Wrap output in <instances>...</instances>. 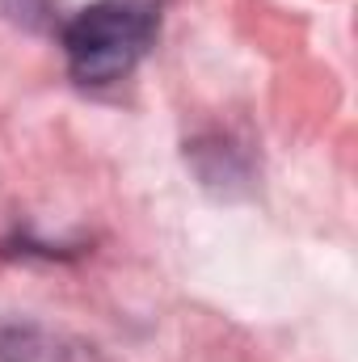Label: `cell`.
I'll return each instance as SVG.
<instances>
[{
	"label": "cell",
	"instance_id": "cell-1",
	"mask_svg": "<svg viewBox=\"0 0 358 362\" xmlns=\"http://www.w3.org/2000/svg\"><path fill=\"white\" fill-rule=\"evenodd\" d=\"M165 0H93L59 25L68 72L76 85L105 89L135 72L161 34Z\"/></svg>",
	"mask_w": 358,
	"mask_h": 362
},
{
	"label": "cell",
	"instance_id": "cell-3",
	"mask_svg": "<svg viewBox=\"0 0 358 362\" xmlns=\"http://www.w3.org/2000/svg\"><path fill=\"white\" fill-rule=\"evenodd\" d=\"M190 165H194V173H198V181L207 189H215L224 198H232V194H241V189L253 185V160H249V152L241 144H232L228 135L194 139Z\"/></svg>",
	"mask_w": 358,
	"mask_h": 362
},
{
	"label": "cell",
	"instance_id": "cell-2",
	"mask_svg": "<svg viewBox=\"0 0 358 362\" xmlns=\"http://www.w3.org/2000/svg\"><path fill=\"white\" fill-rule=\"evenodd\" d=\"M0 362H101V354L68 329L30 316H0Z\"/></svg>",
	"mask_w": 358,
	"mask_h": 362
},
{
	"label": "cell",
	"instance_id": "cell-4",
	"mask_svg": "<svg viewBox=\"0 0 358 362\" xmlns=\"http://www.w3.org/2000/svg\"><path fill=\"white\" fill-rule=\"evenodd\" d=\"M0 13L21 30H51L59 21L55 0H0Z\"/></svg>",
	"mask_w": 358,
	"mask_h": 362
}]
</instances>
